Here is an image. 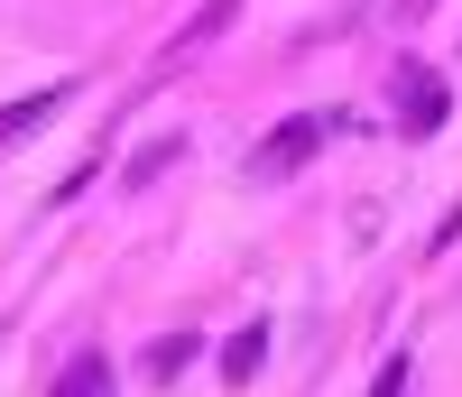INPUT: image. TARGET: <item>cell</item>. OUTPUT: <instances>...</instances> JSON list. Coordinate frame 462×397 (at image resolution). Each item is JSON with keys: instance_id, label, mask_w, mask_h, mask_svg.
I'll return each mask as SVG.
<instances>
[{"instance_id": "5b68a950", "label": "cell", "mask_w": 462, "mask_h": 397, "mask_svg": "<svg viewBox=\"0 0 462 397\" xmlns=\"http://www.w3.org/2000/svg\"><path fill=\"white\" fill-rule=\"evenodd\" d=\"M185 361H204V342H195V333H158V342L139 351V370H148V379H176Z\"/></svg>"}, {"instance_id": "7a4b0ae2", "label": "cell", "mask_w": 462, "mask_h": 397, "mask_svg": "<svg viewBox=\"0 0 462 397\" xmlns=\"http://www.w3.org/2000/svg\"><path fill=\"white\" fill-rule=\"evenodd\" d=\"M444 111H453V102H444L435 74H426V65H398V121H407V130H444Z\"/></svg>"}, {"instance_id": "ba28073f", "label": "cell", "mask_w": 462, "mask_h": 397, "mask_svg": "<svg viewBox=\"0 0 462 397\" xmlns=\"http://www.w3.org/2000/svg\"><path fill=\"white\" fill-rule=\"evenodd\" d=\"M407 370H416L407 351H389V361H379V379H370V397H407Z\"/></svg>"}, {"instance_id": "9c48e42d", "label": "cell", "mask_w": 462, "mask_h": 397, "mask_svg": "<svg viewBox=\"0 0 462 397\" xmlns=\"http://www.w3.org/2000/svg\"><path fill=\"white\" fill-rule=\"evenodd\" d=\"M416 10H426V0H416Z\"/></svg>"}, {"instance_id": "8992f818", "label": "cell", "mask_w": 462, "mask_h": 397, "mask_svg": "<svg viewBox=\"0 0 462 397\" xmlns=\"http://www.w3.org/2000/svg\"><path fill=\"white\" fill-rule=\"evenodd\" d=\"M47 397H121V379H111V361H93V351H84V361H74Z\"/></svg>"}, {"instance_id": "6da1fadb", "label": "cell", "mask_w": 462, "mask_h": 397, "mask_svg": "<svg viewBox=\"0 0 462 397\" xmlns=\"http://www.w3.org/2000/svg\"><path fill=\"white\" fill-rule=\"evenodd\" d=\"M324 130H333V121H278V130H268V148H259V176H296L305 157L324 148Z\"/></svg>"}, {"instance_id": "277c9868", "label": "cell", "mask_w": 462, "mask_h": 397, "mask_svg": "<svg viewBox=\"0 0 462 397\" xmlns=\"http://www.w3.org/2000/svg\"><path fill=\"white\" fill-rule=\"evenodd\" d=\"M259 361H268V314H250V324L222 342V379H259Z\"/></svg>"}, {"instance_id": "3957f363", "label": "cell", "mask_w": 462, "mask_h": 397, "mask_svg": "<svg viewBox=\"0 0 462 397\" xmlns=\"http://www.w3.org/2000/svg\"><path fill=\"white\" fill-rule=\"evenodd\" d=\"M65 93H74V84H37V93H19V102H0V148H19L28 130H47L56 111H65Z\"/></svg>"}, {"instance_id": "52a82bcc", "label": "cell", "mask_w": 462, "mask_h": 397, "mask_svg": "<svg viewBox=\"0 0 462 397\" xmlns=\"http://www.w3.org/2000/svg\"><path fill=\"white\" fill-rule=\"evenodd\" d=\"M231 19H241V0H204V19H195V28H185V37H176V47H204V37H222Z\"/></svg>"}]
</instances>
